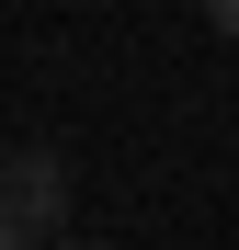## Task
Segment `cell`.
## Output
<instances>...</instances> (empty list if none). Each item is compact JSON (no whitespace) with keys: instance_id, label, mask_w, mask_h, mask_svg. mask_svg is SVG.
<instances>
[{"instance_id":"cell-1","label":"cell","mask_w":239,"mask_h":250,"mask_svg":"<svg viewBox=\"0 0 239 250\" xmlns=\"http://www.w3.org/2000/svg\"><path fill=\"white\" fill-rule=\"evenodd\" d=\"M0 205H12V250H57V216H68V159L46 137H12V182H0Z\"/></svg>"},{"instance_id":"cell-2","label":"cell","mask_w":239,"mask_h":250,"mask_svg":"<svg viewBox=\"0 0 239 250\" xmlns=\"http://www.w3.org/2000/svg\"><path fill=\"white\" fill-rule=\"evenodd\" d=\"M205 23H217V34H228V46H239V0H205Z\"/></svg>"},{"instance_id":"cell-3","label":"cell","mask_w":239,"mask_h":250,"mask_svg":"<svg viewBox=\"0 0 239 250\" xmlns=\"http://www.w3.org/2000/svg\"><path fill=\"white\" fill-rule=\"evenodd\" d=\"M57 250H103V239H57Z\"/></svg>"}]
</instances>
